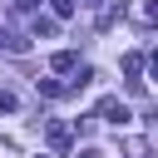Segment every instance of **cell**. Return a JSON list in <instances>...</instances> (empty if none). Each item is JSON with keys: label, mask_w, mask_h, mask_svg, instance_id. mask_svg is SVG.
<instances>
[{"label": "cell", "mask_w": 158, "mask_h": 158, "mask_svg": "<svg viewBox=\"0 0 158 158\" xmlns=\"http://www.w3.org/2000/svg\"><path fill=\"white\" fill-rule=\"evenodd\" d=\"M40 158H44V153H40Z\"/></svg>", "instance_id": "11"}, {"label": "cell", "mask_w": 158, "mask_h": 158, "mask_svg": "<svg viewBox=\"0 0 158 158\" xmlns=\"http://www.w3.org/2000/svg\"><path fill=\"white\" fill-rule=\"evenodd\" d=\"M123 148H128V158H143V153H148V143H143V138H128Z\"/></svg>", "instance_id": "6"}, {"label": "cell", "mask_w": 158, "mask_h": 158, "mask_svg": "<svg viewBox=\"0 0 158 158\" xmlns=\"http://www.w3.org/2000/svg\"><path fill=\"white\" fill-rule=\"evenodd\" d=\"M99 118H104V123H118V128H123V123H128L133 114H128V104H118V99H104V104H99Z\"/></svg>", "instance_id": "1"}, {"label": "cell", "mask_w": 158, "mask_h": 158, "mask_svg": "<svg viewBox=\"0 0 158 158\" xmlns=\"http://www.w3.org/2000/svg\"><path fill=\"white\" fill-rule=\"evenodd\" d=\"M49 143L54 148H69V123H49Z\"/></svg>", "instance_id": "4"}, {"label": "cell", "mask_w": 158, "mask_h": 158, "mask_svg": "<svg viewBox=\"0 0 158 158\" xmlns=\"http://www.w3.org/2000/svg\"><path fill=\"white\" fill-rule=\"evenodd\" d=\"M138 69H143V54H123V74H128V84H138Z\"/></svg>", "instance_id": "3"}, {"label": "cell", "mask_w": 158, "mask_h": 158, "mask_svg": "<svg viewBox=\"0 0 158 158\" xmlns=\"http://www.w3.org/2000/svg\"><path fill=\"white\" fill-rule=\"evenodd\" d=\"M74 64H79V54H74V49H59V54H54V69H59V74H69Z\"/></svg>", "instance_id": "2"}, {"label": "cell", "mask_w": 158, "mask_h": 158, "mask_svg": "<svg viewBox=\"0 0 158 158\" xmlns=\"http://www.w3.org/2000/svg\"><path fill=\"white\" fill-rule=\"evenodd\" d=\"M10 5H15V10H25V5H30V0H10Z\"/></svg>", "instance_id": "10"}, {"label": "cell", "mask_w": 158, "mask_h": 158, "mask_svg": "<svg viewBox=\"0 0 158 158\" xmlns=\"http://www.w3.org/2000/svg\"><path fill=\"white\" fill-rule=\"evenodd\" d=\"M148 20H153V25H158V0H148Z\"/></svg>", "instance_id": "9"}, {"label": "cell", "mask_w": 158, "mask_h": 158, "mask_svg": "<svg viewBox=\"0 0 158 158\" xmlns=\"http://www.w3.org/2000/svg\"><path fill=\"white\" fill-rule=\"evenodd\" d=\"M40 94H44V99H59V94H64V84H54V79H40Z\"/></svg>", "instance_id": "5"}, {"label": "cell", "mask_w": 158, "mask_h": 158, "mask_svg": "<svg viewBox=\"0 0 158 158\" xmlns=\"http://www.w3.org/2000/svg\"><path fill=\"white\" fill-rule=\"evenodd\" d=\"M148 69H153V79H158V49H153V54H148Z\"/></svg>", "instance_id": "8"}, {"label": "cell", "mask_w": 158, "mask_h": 158, "mask_svg": "<svg viewBox=\"0 0 158 158\" xmlns=\"http://www.w3.org/2000/svg\"><path fill=\"white\" fill-rule=\"evenodd\" d=\"M54 15H59V20H69V15H74V0H54Z\"/></svg>", "instance_id": "7"}]
</instances>
